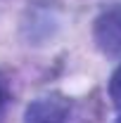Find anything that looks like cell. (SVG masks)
Wrapping results in <instances>:
<instances>
[{
  "label": "cell",
  "instance_id": "obj_1",
  "mask_svg": "<svg viewBox=\"0 0 121 123\" xmlns=\"http://www.w3.org/2000/svg\"><path fill=\"white\" fill-rule=\"evenodd\" d=\"M93 36H95L97 47L105 55H112V57L121 55V5L105 10L95 19Z\"/></svg>",
  "mask_w": 121,
  "mask_h": 123
},
{
  "label": "cell",
  "instance_id": "obj_2",
  "mask_svg": "<svg viewBox=\"0 0 121 123\" xmlns=\"http://www.w3.org/2000/svg\"><path fill=\"white\" fill-rule=\"evenodd\" d=\"M64 116H67V104L60 97H43L29 107L26 123H62Z\"/></svg>",
  "mask_w": 121,
  "mask_h": 123
},
{
  "label": "cell",
  "instance_id": "obj_3",
  "mask_svg": "<svg viewBox=\"0 0 121 123\" xmlns=\"http://www.w3.org/2000/svg\"><path fill=\"white\" fill-rule=\"evenodd\" d=\"M109 97H112L114 104L121 109V66L112 74V80H109Z\"/></svg>",
  "mask_w": 121,
  "mask_h": 123
},
{
  "label": "cell",
  "instance_id": "obj_4",
  "mask_svg": "<svg viewBox=\"0 0 121 123\" xmlns=\"http://www.w3.org/2000/svg\"><path fill=\"white\" fill-rule=\"evenodd\" d=\"M7 102H10V88H7V80H5V78L0 76V118L5 116Z\"/></svg>",
  "mask_w": 121,
  "mask_h": 123
},
{
  "label": "cell",
  "instance_id": "obj_5",
  "mask_svg": "<svg viewBox=\"0 0 121 123\" xmlns=\"http://www.w3.org/2000/svg\"><path fill=\"white\" fill-rule=\"evenodd\" d=\"M116 123H121V118H116Z\"/></svg>",
  "mask_w": 121,
  "mask_h": 123
}]
</instances>
